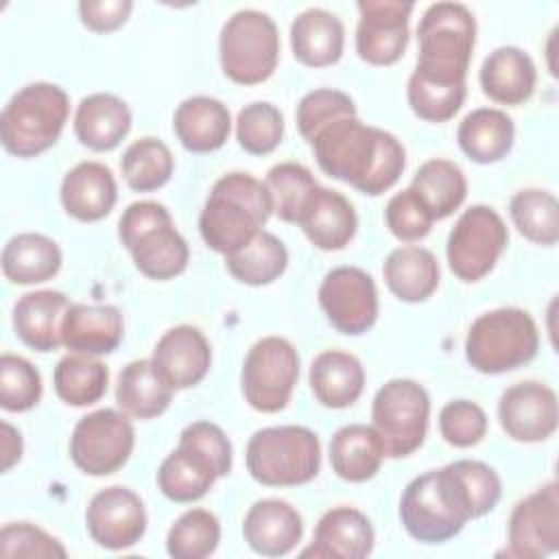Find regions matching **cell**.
<instances>
[{"mask_svg":"<svg viewBox=\"0 0 559 559\" xmlns=\"http://www.w3.org/2000/svg\"><path fill=\"white\" fill-rule=\"evenodd\" d=\"M308 144L325 175L369 197L395 186L406 166L402 142L384 129L365 124L358 116L330 122Z\"/></svg>","mask_w":559,"mask_h":559,"instance_id":"obj_1","label":"cell"},{"mask_svg":"<svg viewBox=\"0 0 559 559\" xmlns=\"http://www.w3.org/2000/svg\"><path fill=\"white\" fill-rule=\"evenodd\" d=\"M273 214L266 186L247 173H227L210 190L199 231L210 249L229 255L245 247Z\"/></svg>","mask_w":559,"mask_h":559,"instance_id":"obj_2","label":"cell"},{"mask_svg":"<svg viewBox=\"0 0 559 559\" xmlns=\"http://www.w3.org/2000/svg\"><path fill=\"white\" fill-rule=\"evenodd\" d=\"M472 518L469 496L452 463L415 476L400 500V520L406 533L421 544L452 539Z\"/></svg>","mask_w":559,"mask_h":559,"instance_id":"obj_3","label":"cell"},{"mask_svg":"<svg viewBox=\"0 0 559 559\" xmlns=\"http://www.w3.org/2000/svg\"><path fill=\"white\" fill-rule=\"evenodd\" d=\"M419 55L413 72L443 83H465L476 44V20L461 2L430 4L417 26Z\"/></svg>","mask_w":559,"mask_h":559,"instance_id":"obj_4","label":"cell"},{"mask_svg":"<svg viewBox=\"0 0 559 559\" xmlns=\"http://www.w3.org/2000/svg\"><path fill=\"white\" fill-rule=\"evenodd\" d=\"M68 114L70 100L59 85L46 81L28 83L2 109V146L15 157H35L59 140Z\"/></svg>","mask_w":559,"mask_h":559,"instance_id":"obj_5","label":"cell"},{"mask_svg":"<svg viewBox=\"0 0 559 559\" xmlns=\"http://www.w3.org/2000/svg\"><path fill=\"white\" fill-rule=\"evenodd\" d=\"M118 238L138 271L151 280H173L188 266V242L175 229L166 205L157 201L131 203L118 221Z\"/></svg>","mask_w":559,"mask_h":559,"instance_id":"obj_6","label":"cell"},{"mask_svg":"<svg viewBox=\"0 0 559 559\" xmlns=\"http://www.w3.org/2000/svg\"><path fill=\"white\" fill-rule=\"evenodd\" d=\"M247 469L266 487H293L312 480L321 465L319 437L306 426H269L247 443Z\"/></svg>","mask_w":559,"mask_h":559,"instance_id":"obj_7","label":"cell"},{"mask_svg":"<svg viewBox=\"0 0 559 559\" xmlns=\"http://www.w3.org/2000/svg\"><path fill=\"white\" fill-rule=\"evenodd\" d=\"M539 332L522 308H496L480 314L465 338V358L480 373H504L535 358Z\"/></svg>","mask_w":559,"mask_h":559,"instance_id":"obj_8","label":"cell"},{"mask_svg":"<svg viewBox=\"0 0 559 559\" xmlns=\"http://www.w3.org/2000/svg\"><path fill=\"white\" fill-rule=\"evenodd\" d=\"M218 57L225 76L240 85L266 81L280 61L275 22L255 9H240L221 28Z\"/></svg>","mask_w":559,"mask_h":559,"instance_id":"obj_9","label":"cell"},{"mask_svg":"<svg viewBox=\"0 0 559 559\" xmlns=\"http://www.w3.org/2000/svg\"><path fill=\"white\" fill-rule=\"evenodd\" d=\"M428 417L430 397L415 380L393 378L373 395L371 426L391 459L408 456L424 443Z\"/></svg>","mask_w":559,"mask_h":559,"instance_id":"obj_10","label":"cell"},{"mask_svg":"<svg viewBox=\"0 0 559 559\" xmlns=\"http://www.w3.org/2000/svg\"><path fill=\"white\" fill-rule=\"evenodd\" d=\"M297 378L299 356L293 343L282 336H264L247 352L240 386L251 408L277 413L288 404Z\"/></svg>","mask_w":559,"mask_h":559,"instance_id":"obj_11","label":"cell"},{"mask_svg":"<svg viewBox=\"0 0 559 559\" xmlns=\"http://www.w3.org/2000/svg\"><path fill=\"white\" fill-rule=\"evenodd\" d=\"M507 242L509 231L500 214L489 205H472L448 236V264L459 280L478 282L496 266Z\"/></svg>","mask_w":559,"mask_h":559,"instance_id":"obj_12","label":"cell"},{"mask_svg":"<svg viewBox=\"0 0 559 559\" xmlns=\"http://www.w3.org/2000/svg\"><path fill=\"white\" fill-rule=\"evenodd\" d=\"M133 445L135 430L129 415L100 408L76 421L70 437V456L81 472L107 476L129 461Z\"/></svg>","mask_w":559,"mask_h":559,"instance_id":"obj_13","label":"cell"},{"mask_svg":"<svg viewBox=\"0 0 559 559\" xmlns=\"http://www.w3.org/2000/svg\"><path fill=\"white\" fill-rule=\"evenodd\" d=\"M319 304L341 334L358 336L378 319L373 277L358 266H334L328 271L319 286Z\"/></svg>","mask_w":559,"mask_h":559,"instance_id":"obj_14","label":"cell"},{"mask_svg":"<svg viewBox=\"0 0 559 559\" xmlns=\"http://www.w3.org/2000/svg\"><path fill=\"white\" fill-rule=\"evenodd\" d=\"M90 537L107 550L135 546L146 531V509L140 496L122 485H111L92 496L85 511Z\"/></svg>","mask_w":559,"mask_h":559,"instance_id":"obj_15","label":"cell"},{"mask_svg":"<svg viewBox=\"0 0 559 559\" xmlns=\"http://www.w3.org/2000/svg\"><path fill=\"white\" fill-rule=\"evenodd\" d=\"M559 548V487L542 485L520 500L509 518V550L520 559H539Z\"/></svg>","mask_w":559,"mask_h":559,"instance_id":"obj_16","label":"cell"},{"mask_svg":"<svg viewBox=\"0 0 559 559\" xmlns=\"http://www.w3.org/2000/svg\"><path fill=\"white\" fill-rule=\"evenodd\" d=\"M356 52L371 66L395 63L408 46V17L413 2L362 0L356 4Z\"/></svg>","mask_w":559,"mask_h":559,"instance_id":"obj_17","label":"cell"},{"mask_svg":"<svg viewBox=\"0 0 559 559\" xmlns=\"http://www.w3.org/2000/svg\"><path fill=\"white\" fill-rule=\"evenodd\" d=\"M498 419L502 430L515 441H544L557 430V395L544 382H518L502 391L498 402Z\"/></svg>","mask_w":559,"mask_h":559,"instance_id":"obj_18","label":"cell"},{"mask_svg":"<svg viewBox=\"0 0 559 559\" xmlns=\"http://www.w3.org/2000/svg\"><path fill=\"white\" fill-rule=\"evenodd\" d=\"M242 535L249 548L264 557L288 555L304 535V522L299 511L280 498H264L249 507Z\"/></svg>","mask_w":559,"mask_h":559,"instance_id":"obj_19","label":"cell"},{"mask_svg":"<svg viewBox=\"0 0 559 559\" xmlns=\"http://www.w3.org/2000/svg\"><path fill=\"white\" fill-rule=\"evenodd\" d=\"M122 334V314L109 304H70L61 321V345L74 354H111Z\"/></svg>","mask_w":559,"mask_h":559,"instance_id":"obj_20","label":"cell"},{"mask_svg":"<svg viewBox=\"0 0 559 559\" xmlns=\"http://www.w3.org/2000/svg\"><path fill=\"white\" fill-rule=\"evenodd\" d=\"M153 362L173 384V389H190L210 371L212 349L199 328L175 325L157 341Z\"/></svg>","mask_w":559,"mask_h":559,"instance_id":"obj_21","label":"cell"},{"mask_svg":"<svg viewBox=\"0 0 559 559\" xmlns=\"http://www.w3.org/2000/svg\"><path fill=\"white\" fill-rule=\"evenodd\" d=\"M373 550V526L369 518L354 507H334L325 511L314 528L312 544L301 557L362 559Z\"/></svg>","mask_w":559,"mask_h":559,"instance_id":"obj_22","label":"cell"},{"mask_svg":"<svg viewBox=\"0 0 559 559\" xmlns=\"http://www.w3.org/2000/svg\"><path fill=\"white\" fill-rule=\"evenodd\" d=\"M116 199V179L100 162H81L61 181L63 210L83 223L105 218L114 210Z\"/></svg>","mask_w":559,"mask_h":559,"instance_id":"obj_23","label":"cell"},{"mask_svg":"<svg viewBox=\"0 0 559 559\" xmlns=\"http://www.w3.org/2000/svg\"><path fill=\"white\" fill-rule=\"evenodd\" d=\"M297 225L317 249L338 251L354 238L358 218L347 197L319 186Z\"/></svg>","mask_w":559,"mask_h":559,"instance_id":"obj_24","label":"cell"},{"mask_svg":"<svg viewBox=\"0 0 559 559\" xmlns=\"http://www.w3.org/2000/svg\"><path fill=\"white\" fill-rule=\"evenodd\" d=\"M70 301L61 290H33L13 306V328L20 341L37 352L61 345V321Z\"/></svg>","mask_w":559,"mask_h":559,"instance_id":"obj_25","label":"cell"},{"mask_svg":"<svg viewBox=\"0 0 559 559\" xmlns=\"http://www.w3.org/2000/svg\"><path fill=\"white\" fill-rule=\"evenodd\" d=\"M537 83L533 59L518 46H500L487 55L480 68L483 92L500 105L526 103Z\"/></svg>","mask_w":559,"mask_h":559,"instance_id":"obj_26","label":"cell"},{"mask_svg":"<svg viewBox=\"0 0 559 559\" xmlns=\"http://www.w3.org/2000/svg\"><path fill=\"white\" fill-rule=\"evenodd\" d=\"M177 140L192 153L218 151L231 131L229 109L212 96H190L181 100L173 116Z\"/></svg>","mask_w":559,"mask_h":559,"instance_id":"obj_27","label":"cell"},{"mask_svg":"<svg viewBox=\"0 0 559 559\" xmlns=\"http://www.w3.org/2000/svg\"><path fill=\"white\" fill-rule=\"evenodd\" d=\"M173 391L153 358L131 360L118 373L116 404L133 419H153L170 406Z\"/></svg>","mask_w":559,"mask_h":559,"instance_id":"obj_28","label":"cell"},{"mask_svg":"<svg viewBox=\"0 0 559 559\" xmlns=\"http://www.w3.org/2000/svg\"><path fill=\"white\" fill-rule=\"evenodd\" d=\"M131 129L127 103L114 94L96 92L85 96L74 114V133L92 151L116 148Z\"/></svg>","mask_w":559,"mask_h":559,"instance_id":"obj_29","label":"cell"},{"mask_svg":"<svg viewBox=\"0 0 559 559\" xmlns=\"http://www.w3.org/2000/svg\"><path fill=\"white\" fill-rule=\"evenodd\" d=\"M343 46V22L325 9H306L290 24V48L295 59L304 66H332L341 59Z\"/></svg>","mask_w":559,"mask_h":559,"instance_id":"obj_30","label":"cell"},{"mask_svg":"<svg viewBox=\"0 0 559 559\" xmlns=\"http://www.w3.org/2000/svg\"><path fill=\"white\" fill-rule=\"evenodd\" d=\"M310 389L319 404L347 408L365 389V369L360 360L347 352H321L310 365Z\"/></svg>","mask_w":559,"mask_h":559,"instance_id":"obj_31","label":"cell"},{"mask_svg":"<svg viewBox=\"0 0 559 559\" xmlns=\"http://www.w3.org/2000/svg\"><path fill=\"white\" fill-rule=\"evenodd\" d=\"M384 456V445L373 426L347 424L332 435L330 465L343 480L365 483L373 478Z\"/></svg>","mask_w":559,"mask_h":559,"instance_id":"obj_32","label":"cell"},{"mask_svg":"<svg viewBox=\"0 0 559 559\" xmlns=\"http://www.w3.org/2000/svg\"><path fill=\"white\" fill-rule=\"evenodd\" d=\"M384 282L389 290L408 304L428 299L439 286V262L432 251L406 245L393 249L382 266Z\"/></svg>","mask_w":559,"mask_h":559,"instance_id":"obj_33","label":"cell"},{"mask_svg":"<svg viewBox=\"0 0 559 559\" xmlns=\"http://www.w3.org/2000/svg\"><path fill=\"white\" fill-rule=\"evenodd\" d=\"M513 120L493 107H478L469 111L456 131L461 151L478 164H493L507 157L513 146Z\"/></svg>","mask_w":559,"mask_h":559,"instance_id":"obj_34","label":"cell"},{"mask_svg":"<svg viewBox=\"0 0 559 559\" xmlns=\"http://www.w3.org/2000/svg\"><path fill=\"white\" fill-rule=\"evenodd\" d=\"M59 245L44 234H17L2 249V273L13 284H39L61 269Z\"/></svg>","mask_w":559,"mask_h":559,"instance_id":"obj_35","label":"cell"},{"mask_svg":"<svg viewBox=\"0 0 559 559\" xmlns=\"http://www.w3.org/2000/svg\"><path fill=\"white\" fill-rule=\"evenodd\" d=\"M424 203L432 221L448 218L467 197V179L463 170L450 159H428L413 175L408 186Z\"/></svg>","mask_w":559,"mask_h":559,"instance_id":"obj_36","label":"cell"},{"mask_svg":"<svg viewBox=\"0 0 559 559\" xmlns=\"http://www.w3.org/2000/svg\"><path fill=\"white\" fill-rule=\"evenodd\" d=\"M225 266L234 280L249 286H264L286 271L288 251L277 236L262 229L245 247L225 255Z\"/></svg>","mask_w":559,"mask_h":559,"instance_id":"obj_37","label":"cell"},{"mask_svg":"<svg viewBox=\"0 0 559 559\" xmlns=\"http://www.w3.org/2000/svg\"><path fill=\"white\" fill-rule=\"evenodd\" d=\"M109 382V369L94 356L68 354L63 356L52 373L57 395L70 406H90L98 402Z\"/></svg>","mask_w":559,"mask_h":559,"instance_id":"obj_38","label":"cell"},{"mask_svg":"<svg viewBox=\"0 0 559 559\" xmlns=\"http://www.w3.org/2000/svg\"><path fill=\"white\" fill-rule=\"evenodd\" d=\"M216 478V472L201 456L181 445H177L157 469V487L173 502H194L203 498Z\"/></svg>","mask_w":559,"mask_h":559,"instance_id":"obj_39","label":"cell"},{"mask_svg":"<svg viewBox=\"0 0 559 559\" xmlns=\"http://www.w3.org/2000/svg\"><path fill=\"white\" fill-rule=\"evenodd\" d=\"M509 214L518 231L537 245H555L559 240V203L548 190L526 188L511 197Z\"/></svg>","mask_w":559,"mask_h":559,"instance_id":"obj_40","label":"cell"},{"mask_svg":"<svg viewBox=\"0 0 559 559\" xmlns=\"http://www.w3.org/2000/svg\"><path fill=\"white\" fill-rule=\"evenodd\" d=\"M175 168L170 148L157 138H140L127 146L120 170L127 186L135 192H153L162 188Z\"/></svg>","mask_w":559,"mask_h":559,"instance_id":"obj_41","label":"cell"},{"mask_svg":"<svg viewBox=\"0 0 559 559\" xmlns=\"http://www.w3.org/2000/svg\"><path fill=\"white\" fill-rule=\"evenodd\" d=\"M273 212L286 223H299L306 205L319 188L312 173L297 162L275 164L264 179Z\"/></svg>","mask_w":559,"mask_h":559,"instance_id":"obj_42","label":"cell"},{"mask_svg":"<svg viewBox=\"0 0 559 559\" xmlns=\"http://www.w3.org/2000/svg\"><path fill=\"white\" fill-rule=\"evenodd\" d=\"M221 542V522L207 509L181 513L166 535V550L175 559L210 557Z\"/></svg>","mask_w":559,"mask_h":559,"instance_id":"obj_43","label":"cell"},{"mask_svg":"<svg viewBox=\"0 0 559 559\" xmlns=\"http://www.w3.org/2000/svg\"><path fill=\"white\" fill-rule=\"evenodd\" d=\"M406 96L415 116L428 122H445L461 109L465 100V83L432 81L413 72Z\"/></svg>","mask_w":559,"mask_h":559,"instance_id":"obj_44","label":"cell"},{"mask_svg":"<svg viewBox=\"0 0 559 559\" xmlns=\"http://www.w3.org/2000/svg\"><path fill=\"white\" fill-rule=\"evenodd\" d=\"M238 144L251 155L275 151L284 138V116L271 103H251L240 109L236 120Z\"/></svg>","mask_w":559,"mask_h":559,"instance_id":"obj_45","label":"cell"},{"mask_svg":"<svg viewBox=\"0 0 559 559\" xmlns=\"http://www.w3.org/2000/svg\"><path fill=\"white\" fill-rule=\"evenodd\" d=\"M41 397V376L22 356H0V404L4 411L22 413L33 408Z\"/></svg>","mask_w":559,"mask_h":559,"instance_id":"obj_46","label":"cell"},{"mask_svg":"<svg viewBox=\"0 0 559 559\" xmlns=\"http://www.w3.org/2000/svg\"><path fill=\"white\" fill-rule=\"evenodd\" d=\"M343 116H356V105L345 92L330 87L308 92L299 100L295 114L297 129L306 142H310L317 135V131H321L323 127Z\"/></svg>","mask_w":559,"mask_h":559,"instance_id":"obj_47","label":"cell"},{"mask_svg":"<svg viewBox=\"0 0 559 559\" xmlns=\"http://www.w3.org/2000/svg\"><path fill=\"white\" fill-rule=\"evenodd\" d=\"M439 432L450 445H476L487 432V415L476 402L452 400L439 413Z\"/></svg>","mask_w":559,"mask_h":559,"instance_id":"obj_48","label":"cell"},{"mask_svg":"<svg viewBox=\"0 0 559 559\" xmlns=\"http://www.w3.org/2000/svg\"><path fill=\"white\" fill-rule=\"evenodd\" d=\"M179 445L201 456L216 476H227L231 469V443L221 426L212 421H192L179 435Z\"/></svg>","mask_w":559,"mask_h":559,"instance_id":"obj_49","label":"cell"},{"mask_svg":"<svg viewBox=\"0 0 559 559\" xmlns=\"http://www.w3.org/2000/svg\"><path fill=\"white\" fill-rule=\"evenodd\" d=\"M384 221L389 231L404 242L421 240L424 236H428L435 223L428 210L424 207V203L417 199V194L411 188L395 192L389 199L384 207Z\"/></svg>","mask_w":559,"mask_h":559,"instance_id":"obj_50","label":"cell"},{"mask_svg":"<svg viewBox=\"0 0 559 559\" xmlns=\"http://www.w3.org/2000/svg\"><path fill=\"white\" fill-rule=\"evenodd\" d=\"M0 552L2 557H66L63 544L28 522H11L0 531Z\"/></svg>","mask_w":559,"mask_h":559,"instance_id":"obj_51","label":"cell"},{"mask_svg":"<svg viewBox=\"0 0 559 559\" xmlns=\"http://www.w3.org/2000/svg\"><path fill=\"white\" fill-rule=\"evenodd\" d=\"M133 9L131 0H83L79 2L81 22L94 33H109L122 26Z\"/></svg>","mask_w":559,"mask_h":559,"instance_id":"obj_52","label":"cell"},{"mask_svg":"<svg viewBox=\"0 0 559 559\" xmlns=\"http://www.w3.org/2000/svg\"><path fill=\"white\" fill-rule=\"evenodd\" d=\"M22 459V435L9 421H2V472H9Z\"/></svg>","mask_w":559,"mask_h":559,"instance_id":"obj_53","label":"cell"}]
</instances>
